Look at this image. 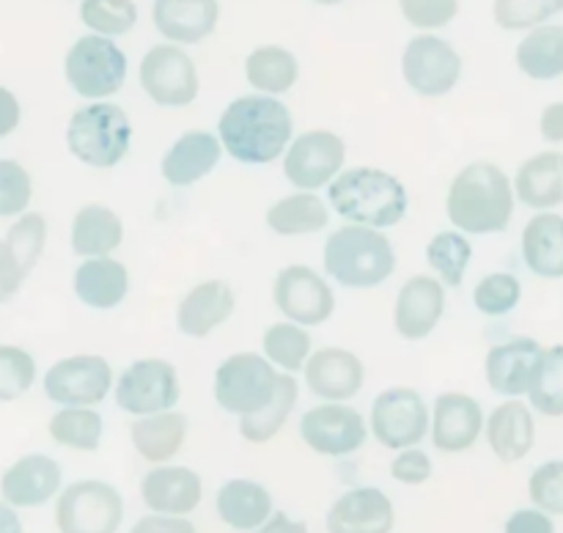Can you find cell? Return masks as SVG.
Returning <instances> with one entry per match:
<instances>
[{
  "label": "cell",
  "instance_id": "4",
  "mask_svg": "<svg viewBox=\"0 0 563 533\" xmlns=\"http://www.w3.org/2000/svg\"><path fill=\"white\" fill-rule=\"evenodd\" d=\"M324 269L346 289H372L396 269V251L388 236L372 225H341L324 245Z\"/></svg>",
  "mask_w": 563,
  "mask_h": 533
},
{
  "label": "cell",
  "instance_id": "49",
  "mask_svg": "<svg viewBox=\"0 0 563 533\" xmlns=\"http://www.w3.org/2000/svg\"><path fill=\"white\" fill-rule=\"evenodd\" d=\"M399 9L410 25L432 31L445 27L460 14V0H399Z\"/></svg>",
  "mask_w": 563,
  "mask_h": 533
},
{
  "label": "cell",
  "instance_id": "55",
  "mask_svg": "<svg viewBox=\"0 0 563 533\" xmlns=\"http://www.w3.org/2000/svg\"><path fill=\"white\" fill-rule=\"evenodd\" d=\"M539 132L548 143H563V102H550L539 119Z\"/></svg>",
  "mask_w": 563,
  "mask_h": 533
},
{
  "label": "cell",
  "instance_id": "41",
  "mask_svg": "<svg viewBox=\"0 0 563 533\" xmlns=\"http://www.w3.org/2000/svg\"><path fill=\"white\" fill-rule=\"evenodd\" d=\"M531 407L548 418L563 415V344L542 352L537 379L531 385Z\"/></svg>",
  "mask_w": 563,
  "mask_h": 533
},
{
  "label": "cell",
  "instance_id": "12",
  "mask_svg": "<svg viewBox=\"0 0 563 533\" xmlns=\"http://www.w3.org/2000/svg\"><path fill=\"white\" fill-rule=\"evenodd\" d=\"M401 75L418 97H445L462 77V58L445 38L416 36L401 55Z\"/></svg>",
  "mask_w": 563,
  "mask_h": 533
},
{
  "label": "cell",
  "instance_id": "16",
  "mask_svg": "<svg viewBox=\"0 0 563 533\" xmlns=\"http://www.w3.org/2000/svg\"><path fill=\"white\" fill-rule=\"evenodd\" d=\"M300 434L317 454L346 456L366 443L368 426L355 407L344 401H324L302 415Z\"/></svg>",
  "mask_w": 563,
  "mask_h": 533
},
{
  "label": "cell",
  "instance_id": "21",
  "mask_svg": "<svg viewBox=\"0 0 563 533\" xmlns=\"http://www.w3.org/2000/svg\"><path fill=\"white\" fill-rule=\"evenodd\" d=\"M396 511L377 487L350 489L328 511V533H390Z\"/></svg>",
  "mask_w": 563,
  "mask_h": 533
},
{
  "label": "cell",
  "instance_id": "50",
  "mask_svg": "<svg viewBox=\"0 0 563 533\" xmlns=\"http://www.w3.org/2000/svg\"><path fill=\"white\" fill-rule=\"evenodd\" d=\"M390 476L399 484H407V487H418V484L429 481L432 478V459H429L427 451L405 448L394 462H390Z\"/></svg>",
  "mask_w": 563,
  "mask_h": 533
},
{
  "label": "cell",
  "instance_id": "5",
  "mask_svg": "<svg viewBox=\"0 0 563 533\" xmlns=\"http://www.w3.org/2000/svg\"><path fill=\"white\" fill-rule=\"evenodd\" d=\"M132 124L124 108L113 102H93L75 110L66 124V146L91 168H113L126 157Z\"/></svg>",
  "mask_w": 563,
  "mask_h": 533
},
{
  "label": "cell",
  "instance_id": "23",
  "mask_svg": "<svg viewBox=\"0 0 563 533\" xmlns=\"http://www.w3.org/2000/svg\"><path fill=\"white\" fill-rule=\"evenodd\" d=\"M223 152L225 148L218 135L207 130H190L176 137L174 146L163 154L159 170L168 185L190 187L218 168Z\"/></svg>",
  "mask_w": 563,
  "mask_h": 533
},
{
  "label": "cell",
  "instance_id": "7",
  "mask_svg": "<svg viewBox=\"0 0 563 533\" xmlns=\"http://www.w3.org/2000/svg\"><path fill=\"white\" fill-rule=\"evenodd\" d=\"M64 75L71 91L80 97L102 102L121 91L126 80V55L108 36H80L69 47L64 60Z\"/></svg>",
  "mask_w": 563,
  "mask_h": 533
},
{
  "label": "cell",
  "instance_id": "26",
  "mask_svg": "<svg viewBox=\"0 0 563 533\" xmlns=\"http://www.w3.org/2000/svg\"><path fill=\"white\" fill-rule=\"evenodd\" d=\"M154 25L170 44H196L218 27V0H154Z\"/></svg>",
  "mask_w": 563,
  "mask_h": 533
},
{
  "label": "cell",
  "instance_id": "13",
  "mask_svg": "<svg viewBox=\"0 0 563 533\" xmlns=\"http://www.w3.org/2000/svg\"><path fill=\"white\" fill-rule=\"evenodd\" d=\"M113 368L99 355H71L44 374V393L60 407H93L108 399Z\"/></svg>",
  "mask_w": 563,
  "mask_h": 533
},
{
  "label": "cell",
  "instance_id": "39",
  "mask_svg": "<svg viewBox=\"0 0 563 533\" xmlns=\"http://www.w3.org/2000/svg\"><path fill=\"white\" fill-rule=\"evenodd\" d=\"M471 258L473 247L462 231H440V234H434L427 245L429 267L438 273L443 286H451V289L462 286Z\"/></svg>",
  "mask_w": 563,
  "mask_h": 533
},
{
  "label": "cell",
  "instance_id": "27",
  "mask_svg": "<svg viewBox=\"0 0 563 533\" xmlns=\"http://www.w3.org/2000/svg\"><path fill=\"white\" fill-rule=\"evenodd\" d=\"M487 440L493 454L504 465L526 459L537 440V423H533L531 407L520 399H509L493 410L487 418Z\"/></svg>",
  "mask_w": 563,
  "mask_h": 533
},
{
  "label": "cell",
  "instance_id": "54",
  "mask_svg": "<svg viewBox=\"0 0 563 533\" xmlns=\"http://www.w3.org/2000/svg\"><path fill=\"white\" fill-rule=\"evenodd\" d=\"M20 119H22L20 99L14 97V91L0 86V137L11 135V132L20 126Z\"/></svg>",
  "mask_w": 563,
  "mask_h": 533
},
{
  "label": "cell",
  "instance_id": "40",
  "mask_svg": "<svg viewBox=\"0 0 563 533\" xmlns=\"http://www.w3.org/2000/svg\"><path fill=\"white\" fill-rule=\"evenodd\" d=\"M264 357L284 371H300L311 357V335L297 322H275L262 338Z\"/></svg>",
  "mask_w": 563,
  "mask_h": 533
},
{
  "label": "cell",
  "instance_id": "38",
  "mask_svg": "<svg viewBox=\"0 0 563 533\" xmlns=\"http://www.w3.org/2000/svg\"><path fill=\"white\" fill-rule=\"evenodd\" d=\"M49 437L75 451H97L102 443V415L91 407H64L49 418Z\"/></svg>",
  "mask_w": 563,
  "mask_h": 533
},
{
  "label": "cell",
  "instance_id": "19",
  "mask_svg": "<svg viewBox=\"0 0 563 533\" xmlns=\"http://www.w3.org/2000/svg\"><path fill=\"white\" fill-rule=\"evenodd\" d=\"M542 344L528 335L504 341L493 346L487 355V382L500 396H526L537 379L539 363H542Z\"/></svg>",
  "mask_w": 563,
  "mask_h": 533
},
{
  "label": "cell",
  "instance_id": "14",
  "mask_svg": "<svg viewBox=\"0 0 563 533\" xmlns=\"http://www.w3.org/2000/svg\"><path fill=\"white\" fill-rule=\"evenodd\" d=\"M346 143L330 130H308L295 137L284 157V174L297 190L317 192L341 174Z\"/></svg>",
  "mask_w": 563,
  "mask_h": 533
},
{
  "label": "cell",
  "instance_id": "6",
  "mask_svg": "<svg viewBox=\"0 0 563 533\" xmlns=\"http://www.w3.org/2000/svg\"><path fill=\"white\" fill-rule=\"evenodd\" d=\"M280 374L256 352L229 355L214 371V401L231 415H253L273 401Z\"/></svg>",
  "mask_w": 563,
  "mask_h": 533
},
{
  "label": "cell",
  "instance_id": "53",
  "mask_svg": "<svg viewBox=\"0 0 563 533\" xmlns=\"http://www.w3.org/2000/svg\"><path fill=\"white\" fill-rule=\"evenodd\" d=\"M130 533H196V525L185 517L174 514H146L132 525Z\"/></svg>",
  "mask_w": 563,
  "mask_h": 533
},
{
  "label": "cell",
  "instance_id": "31",
  "mask_svg": "<svg viewBox=\"0 0 563 533\" xmlns=\"http://www.w3.org/2000/svg\"><path fill=\"white\" fill-rule=\"evenodd\" d=\"M218 506L220 520L234 531H256L264 522L273 517V495L267 487L251 478H231L218 489Z\"/></svg>",
  "mask_w": 563,
  "mask_h": 533
},
{
  "label": "cell",
  "instance_id": "32",
  "mask_svg": "<svg viewBox=\"0 0 563 533\" xmlns=\"http://www.w3.org/2000/svg\"><path fill=\"white\" fill-rule=\"evenodd\" d=\"M187 434V415L176 410L154 412V415H143L132 423L130 437L137 454L152 465H163V462L174 459L185 445Z\"/></svg>",
  "mask_w": 563,
  "mask_h": 533
},
{
  "label": "cell",
  "instance_id": "3",
  "mask_svg": "<svg viewBox=\"0 0 563 533\" xmlns=\"http://www.w3.org/2000/svg\"><path fill=\"white\" fill-rule=\"evenodd\" d=\"M328 201L344 220L372 229H388L407 214V190L383 168L341 170L328 187Z\"/></svg>",
  "mask_w": 563,
  "mask_h": 533
},
{
  "label": "cell",
  "instance_id": "28",
  "mask_svg": "<svg viewBox=\"0 0 563 533\" xmlns=\"http://www.w3.org/2000/svg\"><path fill=\"white\" fill-rule=\"evenodd\" d=\"M75 295L82 306L110 311L130 295V273L119 258H82L75 269Z\"/></svg>",
  "mask_w": 563,
  "mask_h": 533
},
{
  "label": "cell",
  "instance_id": "30",
  "mask_svg": "<svg viewBox=\"0 0 563 533\" xmlns=\"http://www.w3.org/2000/svg\"><path fill=\"white\" fill-rule=\"evenodd\" d=\"M522 258L533 275L563 278V214L539 212L522 229Z\"/></svg>",
  "mask_w": 563,
  "mask_h": 533
},
{
  "label": "cell",
  "instance_id": "42",
  "mask_svg": "<svg viewBox=\"0 0 563 533\" xmlns=\"http://www.w3.org/2000/svg\"><path fill=\"white\" fill-rule=\"evenodd\" d=\"M80 20L99 36H124L135 27L137 5L135 0H82Z\"/></svg>",
  "mask_w": 563,
  "mask_h": 533
},
{
  "label": "cell",
  "instance_id": "57",
  "mask_svg": "<svg viewBox=\"0 0 563 533\" xmlns=\"http://www.w3.org/2000/svg\"><path fill=\"white\" fill-rule=\"evenodd\" d=\"M0 533H22V522L11 503H0Z\"/></svg>",
  "mask_w": 563,
  "mask_h": 533
},
{
  "label": "cell",
  "instance_id": "56",
  "mask_svg": "<svg viewBox=\"0 0 563 533\" xmlns=\"http://www.w3.org/2000/svg\"><path fill=\"white\" fill-rule=\"evenodd\" d=\"M256 533H308V525L306 522L291 520V517L284 514V511H275V514L269 517Z\"/></svg>",
  "mask_w": 563,
  "mask_h": 533
},
{
  "label": "cell",
  "instance_id": "47",
  "mask_svg": "<svg viewBox=\"0 0 563 533\" xmlns=\"http://www.w3.org/2000/svg\"><path fill=\"white\" fill-rule=\"evenodd\" d=\"M33 198V179L16 159H0V218H20Z\"/></svg>",
  "mask_w": 563,
  "mask_h": 533
},
{
  "label": "cell",
  "instance_id": "34",
  "mask_svg": "<svg viewBox=\"0 0 563 533\" xmlns=\"http://www.w3.org/2000/svg\"><path fill=\"white\" fill-rule=\"evenodd\" d=\"M330 223L328 203L317 192L297 190L267 209V225L280 236L317 234Z\"/></svg>",
  "mask_w": 563,
  "mask_h": 533
},
{
  "label": "cell",
  "instance_id": "24",
  "mask_svg": "<svg viewBox=\"0 0 563 533\" xmlns=\"http://www.w3.org/2000/svg\"><path fill=\"white\" fill-rule=\"evenodd\" d=\"M60 489V465L53 456H20L0 478V492L14 509H33L53 498Z\"/></svg>",
  "mask_w": 563,
  "mask_h": 533
},
{
  "label": "cell",
  "instance_id": "11",
  "mask_svg": "<svg viewBox=\"0 0 563 533\" xmlns=\"http://www.w3.org/2000/svg\"><path fill=\"white\" fill-rule=\"evenodd\" d=\"M141 86L163 108H187L201 91L196 60L174 44H157L143 55Z\"/></svg>",
  "mask_w": 563,
  "mask_h": 533
},
{
  "label": "cell",
  "instance_id": "48",
  "mask_svg": "<svg viewBox=\"0 0 563 533\" xmlns=\"http://www.w3.org/2000/svg\"><path fill=\"white\" fill-rule=\"evenodd\" d=\"M528 492L537 509L548 514H563V459L539 465L528 481Z\"/></svg>",
  "mask_w": 563,
  "mask_h": 533
},
{
  "label": "cell",
  "instance_id": "2",
  "mask_svg": "<svg viewBox=\"0 0 563 533\" xmlns=\"http://www.w3.org/2000/svg\"><path fill=\"white\" fill-rule=\"evenodd\" d=\"M515 201V185L498 165L471 163L451 181L445 212L462 234H500L509 229Z\"/></svg>",
  "mask_w": 563,
  "mask_h": 533
},
{
  "label": "cell",
  "instance_id": "45",
  "mask_svg": "<svg viewBox=\"0 0 563 533\" xmlns=\"http://www.w3.org/2000/svg\"><path fill=\"white\" fill-rule=\"evenodd\" d=\"M522 297V284L517 275L511 273H493L482 278L473 289V302L487 317H504V313L515 311L517 302Z\"/></svg>",
  "mask_w": 563,
  "mask_h": 533
},
{
  "label": "cell",
  "instance_id": "44",
  "mask_svg": "<svg viewBox=\"0 0 563 533\" xmlns=\"http://www.w3.org/2000/svg\"><path fill=\"white\" fill-rule=\"evenodd\" d=\"M563 11V0H495L493 16L504 31L539 27Z\"/></svg>",
  "mask_w": 563,
  "mask_h": 533
},
{
  "label": "cell",
  "instance_id": "25",
  "mask_svg": "<svg viewBox=\"0 0 563 533\" xmlns=\"http://www.w3.org/2000/svg\"><path fill=\"white\" fill-rule=\"evenodd\" d=\"M234 308L236 295L225 280H203L181 297L179 308H176V324L190 338H207L212 330L229 322Z\"/></svg>",
  "mask_w": 563,
  "mask_h": 533
},
{
  "label": "cell",
  "instance_id": "52",
  "mask_svg": "<svg viewBox=\"0 0 563 533\" xmlns=\"http://www.w3.org/2000/svg\"><path fill=\"white\" fill-rule=\"evenodd\" d=\"M25 278L27 275L20 269L14 253L9 251L5 240H0V302H9L25 284Z\"/></svg>",
  "mask_w": 563,
  "mask_h": 533
},
{
  "label": "cell",
  "instance_id": "18",
  "mask_svg": "<svg viewBox=\"0 0 563 533\" xmlns=\"http://www.w3.org/2000/svg\"><path fill=\"white\" fill-rule=\"evenodd\" d=\"M487 426L482 404L460 390H445L438 396L432 410V440L445 454H460L473 448L482 429Z\"/></svg>",
  "mask_w": 563,
  "mask_h": 533
},
{
  "label": "cell",
  "instance_id": "58",
  "mask_svg": "<svg viewBox=\"0 0 563 533\" xmlns=\"http://www.w3.org/2000/svg\"><path fill=\"white\" fill-rule=\"evenodd\" d=\"M313 3H319V5H335V3H344V0H313Z\"/></svg>",
  "mask_w": 563,
  "mask_h": 533
},
{
  "label": "cell",
  "instance_id": "10",
  "mask_svg": "<svg viewBox=\"0 0 563 533\" xmlns=\"http://www.w3.org/2000/svg\"><path fill=\"white\" fill-rule=\"evenodd\" d=\"M179 374L174 363L159 357H143L126 366L115 382V401L130 415H154V412L174 410L179 401Z\"/></svg>",
  "mask_w": 563,
  "mask_h": 533
},
{
  "label": "cell",
  "instance_id": "17",
  "mask_svg": "<svg viewBox=\"0 0 563 533\" xmlns=\"http://www.w3.org/2000/svg\"><path fill=\"white\" fill-rule=\"evenodd\" d=\"M445 311V286L432 275H412L399 289L394 306V327L401 338L421 341L440 324Z\"/></svg>",
  "mask_w": 563,
  "mask_h": 533
},
{
  "label": "cell",
  "instance_id": "35",
  "mask_svg": "<svg viewBox=\"0 0 563 533\" xmlns=\"http://www.w3.org/2000/svg\"><path fill=\"white\" fill-rule=\"evenodd\" d=\"M517 66L531 80L563 75V25H539L517 47Z\"/></svg>",
  "mask_w": 563,
  "mask_h": 533
},
{
  "label": "cell",
  "instance_id": "9",
  "mask_svg": "<svg viewBox=\"0 0 563 533\" xmlns=\"http://www.w3.org/2000/svg\"><path fill=\"white\" fill-rule=\"evenodd\" d=\"M432 429L429 407L416 388H388L374 399L372 434L385 448H416Z\"/></svg>",
  "mask_w": 563,
  "mask_h": 533
},
{
  "label": "cell",
  "instance_id": "15",
  "mask_svg": "<svg viewBox=\"0 0 563 533\" xmlns=\"http://www.w3.org/2000/svg\"><path fill=\"white\" fill-rule=\"evenodd\" d=\"M273 300L278 311L289 322L302 324V327H317L333 317L335 295L328 280L311 267L291 264L275 275Z\"/></svg>",
  "mask_w": 563,
  "mask_h": 533
},
{
  "label": "cell",
  "instance_id": "51",
  "mask_svg": "<svg viewBox=\"0 0 563 533\" xmlns=\"http://www.w3.org/2000/svg\"><path fill=\"white\" fill-rule=\"evenodd\" d=\"M506 533H555L553 517L542 509H517L506 520Z\"/></svg>",
  "mask_w": 563,
  "mask_h": 533
},
{
  "label": "cell",
  "instance_id": "22",
  "mask_svg": "<svg viewBox=\"0 0 563 533\" xmlns=\"http://www.w3.org/2000/svg\"><path fill=\"white\" fill-rule=\"evenodd\" d=\"M143 503L157 514L187 517L203 498V481L196 470L179 465H159L143 476Z\"/></svg>",
  "mask_w": 563,
  "mask_h": 533
},
{
  "label": "cell",
  "instance_id": "43",
  "mask_svg": "<svg viewBox=\"0 0 563 533\" xmlns=\"http://www.w3.org/2000/svg\"><path fill=\"white\" fill-rule=\"evenodd\" d=\"M5 245L14 253L22 273L31 275L33 267L38 264V258H42L44 245H47V220H44V214H20L16 223L9 229V234H5Z\"/></svg>",
  "mask_w": 563,
  "mask_h": 533
},
{
  "label": "cell",
  "instance_id": "8",
  "mask_svg": "<svg viewBox=\"0 0 563 533\" xmlns=\"http://www.w3.org/2000/svg\"><path fill=\"white\" fill-rule=\"evenodd\" d=\"M124 520V498L99 478L75 481L55 503V525L60 533H115Z\"/></svg>",
  "mask_w": 563,
  "mask_h": 533
},
{
  "label": "cell",
  "instance_id": "37",
  "mask_svg": "<svg viewBox=\"0 0 563 533\" xmlns=\"http://www.w3.org/2000/svg\"><path fill=\"white\" fill-rule=\"evenodd\" d=\"M297 396H300V385L289 374H280L278 390H275L273 401L267 407H262L253 415L240 418V434L253 445H264L286 426L291 410L297 404Z\"/></svg>",
  "mask_w": 563,
  "mask_h": 533
},
{
  "label": "cell",
  "instance_id": "33",
  "mask_svg": "<svg viewBox=\"0 0 563 533\" xmlns=\"http://www.w3.org/2000/svg\"><path fill=\"white\" fill-rule=\"evenodd\" d=\"M124 240V223L119 214L102 203L77 209L71 220V251L82 258L110 256Z\"/></svg>",
  "mask_w": 563,
  "mask_h": 533
},
{
  "label": "cell",
  "instance_id": "1",
  "mask_svg": "<svg viewBox=\"0 0 563 533\" xmlns=\"http://www.w3.org/2000/svg\"><path fill=\"white\" fill-rule=\"evenodd\" d=\"M295 135L289 108L269 93L240 97L223 110L218 137L225 152L245 165H267L278 159Z\"/></svg>",
  "mask_w": 563,
  "mask_h": 533
},
{
  "label": "cell",
  "instance_id": "36",
  "mask_svg": "<svg viewBox=\"0 0 563 533\" xmlns=\"http://www.w3.org/2000/svg\"><path fill=\"white\" fill-rule=\"evenodd\" d=\"M245 77L256 91L275 97L295 86L300 77V64L289 49L278 44H264L245 58Z\"/></svg>",
  "mask_w": 563,
  "mask_h": 533
},
{
  "label": "cell",
  "instance_id": "46",
  "mask_svg": "<svg viewBox=\"0 0 563 533\" xmlns=\"http://www.w3.org/2000/svg\"><path fill=\"white\" fill-rule=\"evenodd\" d=\"M36 382V360L22 346L0 344V401H14Z\"/></svg>",
  "mask_w": 563,
  "mask_h": 533
},
{
  "label": "cell",
  "instance_id": "20",
  "mask_svg": "<svg viewBox=\"0 0 563 533\" xmlns=\"http://www.w3.org/2000/svg\"><path fill=\"white\" fill-rule=\"evenodd\" d=\"M363 379H366L363 360L355 352L341 349V346H324V349L311 352L306 363V385L319 399H352L363 388Z\"/></svg>",
  "mask_w": 563,
  "mask_h": 533
},
{
  "label": "cell",
  "instance_id": "29",
  "mask_svg": "<svg viewBox=\"0 0 563 533\" xmlns=\"http://www.w3.org/2000/svg\"><path fill=\"white\" fill-rule=\"evenodd\" d=\"M517 201L537 212L563 203V154L561 152H539L520 165L515 176Z\"/></svg>",
  "mask_w": 563,
  "mask_h": 533
}]
</instances>
